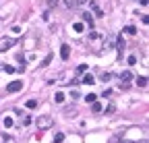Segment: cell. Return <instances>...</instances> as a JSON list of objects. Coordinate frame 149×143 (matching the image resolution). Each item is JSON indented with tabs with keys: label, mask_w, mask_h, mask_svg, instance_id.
Masks as SVG:
<instances>
[{
	"label": "cell",
	"mask_w": 149,
	"mask_h": 143,
	"mask_svg": "<svg viewBox=\"0 0 149 143\" xmlns=\"http://www.w3.org/2000/svg\"><path fill=\"white\" fill-rule=\"evenodd\" d=\"M60 2V0H46V4H48V8H54L56 4Z\"/></svg>",
	"instance_id": "obj_17"
},
{
	"label": "cell",
	"mask_w": 149,
	"mask_h": 143,
	"mask_svg": "<svg viewBox=\"0 0 149 143\" xmlns=\"http://www.w3.org/2000/svg\"><path fill=\"white\" fill-rule=\"evenodd\" d=\"M137 85L139 87H147V77H139L137 79Z\"/></svg>",
	"instance_id": "obj_13"
},
{
	"label": "cell",
	"mask_w": 149,
	"mask_h": 143,
	"mask_svg": "<svg viewBox=\"0 0 149 143\" xmlns=\"http://www.w3.org/2000/svg\"><path fill=\"white\" fill-rule=\"evenodd\" d=\"M35 124H37V129L39 131H43V129H50V127H54V118L52 116H39V118L35 120Z\"/></svg>",
	"instance_id": "obj_1"
},
{
	"label": "cell",
	"mask_w": 149,
	"mask_h": 143,
	"mask_svg": "<svg viewBox=\"0 0 149 143\" xmlns=\"http://www.w3.org/2000/svg\"><path fill=\"white\" fill-rule=\"evenodd\" d=\"M91 110H93V112H95V114H98V112H102V110H104V108H102V104H100V102H98V100H95V102H93V104H91Z\"/></svg>",
	"instance_id": "obj_9"
},
{
	"label": "cell",
	"mask_w": 149,
	"mask_h": 143,
	"mask_svg": "<svg viewBox=\"0 0 149 143\" xmlns=\"http://www.w3.org/2000/svg\"><path fill=\"white\" fill-rule=\"evenodd\" d=\"M85 70H87V64H79L77 66V73H85Z\"/></svg>",
	"instance_id": "obj_21"
},
{
	"label": "cell",
	"mask_w": 149,
	"mask_h": 143,
	"mask_svg": "<svg viewBox=\"0 0 149 143\" xmlns=\"http://www.w3.org/2000/svg\"><path fill=\"white\" fill-rule=\"evenodd\" d=\"M2 68H4V70H6V73H15V68H13V66H6V64H4V66H2Z\"/></svg>",
	"instance_id": "obj_25"
},
{
	"label": "cell",
	"mask_w": 149,
	"mask_h": 143,
	"mask_svg": "<svg viewBox=\"0 0 149 143\" xmlns=\"http://www.w3.org/2000/svg\"><path fill=\"white\" fill-rule=\"evenodd\" d=\"M128 64H137V58L135 56H128Z\"/></svg>",
	"instance_id": "obj_24"
},
{
	"label": "cell",
	"mask_w": 149,
	"mask_h": 143,
	"mask_svg": "<svg viewBox=\"0 0 149 143\" xmlns=\"http://www.w3.org/2000/svg\"><path fill=\"white\" fill-rule=\"evenodd\" d=\"M68 56H71V46H60V58L62 60H68Z\"/></svg>",
	"instance_id": "obj_3"
},
{
	"label": "cell",
	"mask_w": 149,
	"mask_h": 143,
	"mask_svg": "<svg viewBox=\"0 0 149 143\" xmlns=\"http://www.w3.org/2000/svg\"><path fill=\"white\" fill-rule=\"evenodd\" d=\"M122 31L128 33V35H135V33H137V27H135V25H126V27L122 29Z\"/></svg>",
	"instance_id": "obj_8"
},
{
	"label": "cell",
	"mask_w": 149,
	"mask_h": 143,
	"mask_svg": "<svg viewBox=\"0 0 149 143\" xmlns=\"http://www.w3.org/2000/svg\"><path fill=\"white\" fill-rule=\"evenodd\" d=\"M64 141V133H56V137H54V143H62Z\"/></svg>",
	"instance_id": "obj_15"
},
{
	"label": "cell",
	"mask_w": 149,
	"mask_h": 143,
	"mask_svg": "<svg viewBox=\"0 0 149 143\" xmlns=\"http://www.w3.org/2000/svg\"><path fill=\"white\" fill-rule=\"evenodd\" d=\"M89 0H75V6H83V4H87Z\"/></svg>",
	"instance_id": "obj_22"
},
{
	"label": "cell",
	"mask_w": 149,
	"mask_h": 143,
	"mask_svg": "<svg viewBox=\"0 0 149 143\" xmlns=\"http://www.w3.org/2000/svg\"><path fill=\"white\" fill-rule=\"evenodd\" d=\"M21 124H25V127H27V124H31V118H29V116H23V120H21Z\"/></svg>",
	"instance_id": "obj_20"
},
{
	"label": "cell",
	"mask_w": 149,
	"mask_h": 143,
	"mask_svg": "<svg viewBox=\"0 0 149 143\" xmlns=\"http://www.w3.org/2000/svg\"><path fill=\"white\" fill-rule=\"evenodd\" d=\"M81 19H83V23L89 25V27H93V17H91V13H81Z\"/></svg>",
	"instance_id": "obj_5"
},
{
	"label": "cell",
	"mask_w": 149,
	"mask_h": 143,
	"mask_svg": "<svg viewBox=\"0 0 149 143\" xmlns=\"http://www.w3.org/2000/svg\"><path fill=\"white\" fill-rule=\"evenodd\" d=\"M50 60H52V54H48L46 58H43V62H41V66H48V64H50Z\"/></svg>",
	"instance_id": "obj_19"
},
{
	"label": "cell",
	"mask_w": 149,
	"mask_h": 143,
	"mask_svg": "<svg viewBox=\"0 0 149 143\" xmlns=\"http://www.w3.org/2000/svg\"><path fill=\"white\" fill-rule=\"evenodd\" d=\"M95 100H98V95H95V93H87V95H85V102H87V104H93Z\"/></svg>",
	"instance_id": "obj_10"
},
{
	"label": "cell",
	"mask_w": 149,
	"mask_h": 143,
	"mask_svg": "<svg viewBox=\"0 0 149 143\" xmlns=\"http://www.w3.org/2000/svg\"><path fill=\"white\" fill-rule=\"evenodd\" d=\"M25 106H27L29 110H33V108L37 106V100H27V104H25Z\"/></svg>",
	"instance_id": "obj_14"
},
{
	"label": "cell",
	"mask_w": 149,
	"mask_h": 143,
	"mask_svg": "<svg viewBox=\"0 0 149 143\" xmlns=\"http://www.w3.org/2000/svg\"><path fill=\"white\" fill-rule=\"evenodd\" d=\"M6 143H15V141H13V139H11V137H8V141H6Z\"/></svg>",
	"instance_id": "obj_26"
},
{
	"label": "cell",
	"mask_w": 149,
	"mask_h": 143,
	"mask_svg": "<svg viewBox=\"0 0 149 143\" xmlns=\"http://www.w3.org/2000/svg\"><path fill=\"white\" fill-rule=\"evenodd\" d=\"M116 48L122 52V50H124V40H122V38H118V44H116Z\"/></svg>",
	"instance_id": "obj_18"
},
{
	"label": "cell",
	"mask_w": 149,
	"mask_h": 143,
	"mask_svg": "<svg viewBox=\"0 0 149 143\" xmlns=\"http://www.w3.org/2000/svg\"><path fill=\"white\" fill-rule=\"evenodd\" d=\"M21 89H23V81H13V83L6 85V91L8 93H17V91H21Z\"/></svg>",
	"instance_id": "obj_2"
},
{
	"label": "cell",
	"mask_w": 149,
	"mask_h": 143,
	"mask_svg": "<svg viewBox=\"0 0 149 143\" xmlns=\"http://www.w3.org/2000/svg\"><path fill=\"white\" fill-rule=\"evenodd\" d=\"M89 6H91V11L95 13V17H104V13H102V8L95 4V2H89Z\"/></svg>",
	"instance_id": "obj_7"
},
{
	"label": "cell",
	"mask_w": 149,
	"mask_h": 143,
	"mask_svg": "<svg viewBox=\"0 0 149 143\" xmlns=\"http://www.w3.org/2000/svg\"><path fill=\"white\" fill-rule=\"evenodd\" d=\"M64 6H68V8L75 6V0H64Z\"/></svg>",
	"instance_id": "obj_23"
},
{
	"label": "cell",
	"mask_w": 149,
	"mask_h": 143,
	"mask_svg": "<svg viewBox=\"0 0 149 143\" xmlns=\"http://www.w3.org/2000/svg\"><path fill=\"white\" fill-rule=\"evenodd\" d=\"M54 102H56V104H62V102H64V93H62V91H58V93L54 95Z\"/></svg>",
	"instance_id": "obj_12"
},
{
	"label": "cell",
	"mask_w": 149,
	"mask_h": 143,
	"mask_svg": "<svg viewBox=\"0 0 149 143\" xmlns=\"http://www.w3.org/2000/svg\"><path fill=\"white\" fill-rule=\"evenodd\" d=\"M73 29H75L77 33H83V31H85V25H83V23H75V25H73Z\"/></svg>",
	"instance_id": "obj_11"
},
{
	"label": "cell",
	"mask_w": 149,
	"mask_h": 143,
	"mask_svg": "<svg viewBox=\"0 0 149 143\" xmlns=\"http://www.w3.org/2000/svg\"><path fill=\"white\" fill-rule=\"evenodd\" d=\"M2 124H4V129H11V127H13V118H8V116H6Z\"/></svg>",
	"instance_id": "obj_16"
},
{
	"label": "cell",
	"mask_w": 149,
	"mask_h": 143,
	"mask_svg": "<svg viewBox=\"0 0 149 143\" xmlns=\"http://www.w3.org/2000/svg\"><path fill=\"white\" fill-rule=\"evenodd\" d=\"M130 79H133V73H130V70H122V73H120V81L122 83L130 81Z\"/></svg>",
	"instance_id": "obj_6"
},
{
	"label": "cell",
	"mask_w": 149,
	"mask_h": 143,
	"mask_svg": "<svg viewBox=\"0 0 149 143\" xmlns=\"http://www.w3.org/2000/svg\"><path fill=\"white\" fill-rule=\"evenodd\" d=\"M79 83H85V85H93V83H95V77H93L91 73H85V75H83V79H81Z\"/></svg>",
	"instance_id": "obj_4"
}]
</instances>
